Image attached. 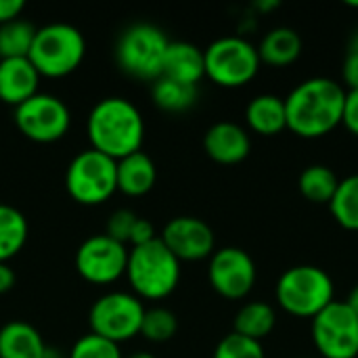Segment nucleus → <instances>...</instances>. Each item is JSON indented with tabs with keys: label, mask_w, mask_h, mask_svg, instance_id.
<instances>
[{
	"label": "nucleus",
	"mask_w": 358,
	"mask_h": 358,
	"mask_svg": "<svg viewBox=\"0 0 358 358\" xmlns=\"http://www.w3.org/2000/svg\"><path fill=\"white\" fill-rule=\"evenodd\" d=\"M346 90L331 78H308L285 96L287 130L302 138H321L342 124Z\"/></svg>",
	"instance_id": "1"
},
{
	"label": "nucleus",
	"mask_w": 358,
	"mask_h": 358,
	"mask_svg": "<svg viewBox=\"0 0 358 358\" xmlns=\"http://www.w3.org/2000/svg\"><path fill=\"white\" fill-rule=\"evenodd\" d=\"M86 132L90 149L117 162L141 151L145 120L132 101L124 96H107L90 109Z\"/></svg>",
	"instance_id": "2"
},
{
	"label": "nucleus",
	"mask_w": 358,
	"mask_h": 358,
	"mask_svg": "<svg viewBox=\"0 0 358 358\" xmlns=\"http://www.w3.org/2000/svg\"><path fill=\"white\" fill-rule=\"evenodd\" d=\"M126 279L138 300H164L180 283V260L157 237L128 252Z\"/></svg>",
	"instance_id": "3"
},
{
	"label": "nucleus",
	"mask_w": 358,
	"mask_h": 358,
	"mask_svg": "<svg viewBox=\"0 0 358 358\" xmlns=\"http://www.w3.org/2000/svg\"><path fill=\"white\" fill-rule=\"evenodd\" d=\"M275 296L287 315L313 321L336 300V287L327 271L313 264H300L287 268L279 277Z\"/></svg>",
	"instance_id": "4"
},
{
	"label": "nucleus",
	"mask_w": 358,
	"mask_h": 358,
	"mask_svg": "<svg viewBox=\"0 0 358 358\" xmlns=\"http://www.w3.org/2000/svg\"><path fill=\"white\" fill-rule=\"evenodd\" d=\"M86 57L84 34L69 23H48L36 29L27 59L42 78H65Z\"/></svg>",
	"instance_id": "5"
},
{
	"label": "nucleus",
	"mask_w": 358,
	"mask_h": 358,
	"mask_svg": "<svg viewBox=\"0 0 358 358\" xmlns=\"http://www.w3.org/2000/svg\"><path fill=\"white\" fill-rule=\"evenodd\" d=\"M168 46L170 40L157 25L132 23L115 42V61L124 73L155 82L162 76Z\"/></svg>",
	"instance_id": "6"
},
{
	"label": "nucleus",
	"mask_w": 358,
	"mask_h": 358,
	"mask_svg": "<svg viewBox=\"0 0 358 358\" xmlns=\"http://www.w3.org/2000/svg\"><path fill=\"white\" fill-rule=\"evenodd\" d=\"M206 78L222 88H241L260 71L258 46L243 36H224L214 40L206 50Z\"/></svg>",
	"instance_id": "7"
},
{
	"label": "nucleus",
	"mask_w": 358,
	"mask_h": 358,
	"mask_svg": "<svg viewBox=\"0 0 358 358\" xmlns=\"http://www.w3.org/2000/svg\"><path fill=\"white\" fill-rule=\"evenodd\" d=\"M65 189L80 206H101L117 191V162L94 151H80L67 166Z\"/></svg>",
	"instance_id": "8"
},
{
	"label": "nucleus",
	"mask_w": 358,
	"mask_h": 358,
	"mask_svg": "<svg viewBox=\"0 0 358 358\" xmlns=\"http://www.w3.org/2000/svg\"><path fill=\"white\" fill-rule=\"evenodd\" d=\"M143 300L128 292H109L94 300L88 313L90 334H96L113 344H122L141 336L145 317Z\"/></svg>",
	"instance_id": "9"
},
{
	"label": "nucleus",
	"mask_w": 358,
	"mask_h": 358,
	"mask_svg": "<svg viewBox=\"0 0 358 358\" xmlns=\"http://www.w3.org/2000/svg\"><path fill=\"white\" fill-rule=\"evenodd\" d=\"M15 126L34 143H57L69 132L71 111L59 96L38 92L15 107Z\"/></svg>",
	"instance_id": "10"
},
{
	"label": "nucleus",
	"mask_w": 358,
	"mask_h": 358,
	"mask_svg": "<svg viewBox=\"0 0 358 358\" xmlns=\"http://www.w3.org/2000/svg\"><path fill=\"white\" fill-rule=\"evenodd\" d=\"M313 344L321 358L358 357V319L346 302L334 300L310 325Z\"/></svg>",
	"instance_id": "11"
},
{
	"label": "nucleus",
	"mask_w": 358,
	"mask_h": 358,
	"mask_svg": "<svg viewBox=\"0 0 358 358\" xmlns=\"http://www.w3.org/2000/svg\"><path fill=\"white\" fill-rule=\"evenodd\" d=\"M128 248L109 235H92L80 243L76 250V271L92 285H109L126 277Z\"/></svg>",
	"instance_id": "12"
},
{
	"label": "nucleus",
	"mask_w": 358,
	"mask_h": 358,
	"mask_svg": "<svg viewBox=\"0 0 358 358\" xmlns=\"http://www.w3.org/2000/svg\"><path fill=\"white\" fill-rule=\"evenodd\" d=\"M208 279L227 300H243L256 285V262L241 248H220L210 256Z\"/></svg>",
	"instance_id": "13"
},
{
	"label": "nucleus",
	"mask_w": 358,
	"mask_h": 358,
	"mask_svg": "<svg viewBox=\"0 0 358 358\" xmlns=\"http://www.w3.org/2000/svg\"><path fill=\"white\" fill-rule=\"evenodd\" d=\"M159 239L180 262H197L210 258L216 250L214 231L195 216H176L164 229Z\"/></svg>",
	"instance_id": "14"
},
{
	"label": "nucleus",
	"mask_w": 358,
	"mask_h": 358,
	"mask_svg": "<svg viewBox=\"0 0 358 358\" xmlns=\"http://www.w3.org/2000/svg\"><path fill=\"white\" fill-rule=\"evenodd\" d=\"M203 149L216 164L233 166L250 155L252 141L243 126L235 122H216L203 134Z\"/></svg>",
	"instance_id": "15"
},
{
	"label": "nucleus",
	"mask_w": 358,
	"mask_h": 358,
	"mask_svg": "<svg viewBox=\"0 0 358 358\" xmlns=\"http://www.w3.org/2000/svg\"><path fill=\"white\" fill-rule=\"evenodd\" d=\"M40 73L27 57L0 59V101L19 107L40 90Z\"/></svg>",
	"instance_id": "16"
},
{
	"label": "nucleus",
	"mask_w": 358,
	"mask_h": 358,
	"mask_svg": "<svg viewBox=\"0 0 358 358\" xmlns=\"http://www.w3.org/2000/svg\"><path fill=\"white\" fill-rule=\"evenodd\" d=\"M162 76L180 84L197 86L201 78H206L203 50L191 42H170L164 57Z\"/></svg>",
	"instance_id": "17"
},
{
	"label": "nucleus",
	"mask_w": 358,
	"mask_h": 358,
	"mask_svg": "<svg viewBox=\"0 0 358 358\" xmlns=\"http://www.w3.org/2000/svg\"><path fill=\"white\" fill-rule=\"evenodd\" d=\"M155 162L145 151H136L117 159V191H122L124 195L143 197L155 187Z\"/></svg>",
	"instance_id": "18"
},
{
	"label": "nucleus",
	"mask_w": 358,
	"mask_h": 358,
	"mask_svg": "<svg viewBox=\"0 0 358 358\" xmlns=\"http://www.w3.org/2000/svg\"><path fill=\"white\" fill-rule=\"evenodd\" d=\"M48 346L40 331L25 321H8L0 327V358H44Z\"/></svg>",
	"instance_id": "19"
},
{
	"label": "nucleus",
	"mask_w": 358,
	"mask_h": 358,
	"mask_svg": "<svg viewBox=\"0 0 358 358\" xmlns=\"http://www.w3.org/2000/svg\"><path fill=\"white\" fill-rule=\"evenodd\" d=\"M245 122L250 130L260 136H275L287 128L285 99L277 94H258L245 109Z\"/></svg>",
	"instance_id": "20"
},
{
	"label": "nucleus",
	"mask_w": 358,
	"mask_h": 358,
	"mask_svg": "<svg viewBox=\"0 0 358 358\" xmlns=\"http://www.w3.org/2000/svg\"><path fill=\"white\" fill-rule=\"evenodd\" d=\"M260 61L271 67H287L302 55V38L294 27H273L258 46Z\"/></svg>",
	"instance_id": "21"
},
{
	"label": "nucleus",
	"mask_w": 358,
	"mask_h": 358,
	"mask_svg": "<svg viewBox=\"0 0 358 358\" xmlns=\"http://www.w3.org/2000/svg\"><path fill=\"white\" fill-rule=\"evenodd\" d=\"M233 325H235V334L262 342L273 334L277 325V313L266 302H248L237 310Z\"/></svg>",
	"instance_id": "22"
},
{
	"label": "nucleus",
	"mask_w": 358,
	"mask_h": 358,
	"mask_svg": "<svg viewBox=\"0 0 358 358\" xmlns=\"http://www.w3.org/2000/svg\"><path fill=\"white\" fill-rule=\"evenodd\" d=\"M29 233L27 218L21 210L0 203V262L13 260L25 245Z\"/></svg>",
	"instance_id": "23"
},
{
	"label": "nucleus",
	"mask_w": 358,
	"mask_h": 358,
	"mask_svg": "<svg viewBox=\"0 0 358 358\" xmlns=\"http://www.w3.org/2000/svg\"><path fill=\"white\" fill-rule=\"evenodd\" d=\"M151 99L153 103L168 113H180L195 105L197 101V86L180 84L170 78L159 76L151 86Z\"/></svg>",
	"instance_id": "24"
},
{
	"label": "nucleus",
	"mask_w": 358,
	"mask_h": 358,
	"mask_svg": "<svg viewBox=\"0 0 358 358\" xmlns=\"http://www.w3.org/2000/svg\"><path fill=\"white\" fill-rule=\"evenodd\" d=\"M338 185H340V178L336 176V172L323 164H313L308 168L302 170L300 174V180H298V187H300V193L313 201V203H331L336 191H338Z\"/></svg>",
	"instance_id": "25"
},
{
	"label": "nucleus",
	"mask_w": 358,
	"mask_h": 358,
	"mask_svg": "<svg viewBox=\"0 0 358 358\" xmlns=\"http://www.w3.org/2000/svg\"><path fill=\"white\" fill-rule=\"evenodd\" d=\"M329 210L340 227L346 231H358V174L340 180Z\"/></svg>",
	"instance_id": "26"
},
{
	"label": "nucleus",
	"mask_w": 358,
	"mask_h": 358,
	"mask_svg": "<svg viewBox=\"0 0 358 358\" xmlns=\"http://www.w3.org/2000/svg\"><path fill=\"white\" fill-rule=\"evenodd\" d=\"M36 29L25 19H15L0 25V59H21L27 57L34 44Z\"/></svg>",
	"instance_id": "27"
},
{
	"label": "nucleus",
	"mask_w": 358,
	"mask_h": 358,
	"mask_svg": "<svg viewBox=\"0 0 358 358\" xmlns=\"http://www.w3.org/2000/svg\"><path fill=\"white\" fill-rule=\"evenodd\" d=\"M178 331V319L172 310L168 308H149L145 310L143 323H141V336L147 342L153 344H164L168 340H172Z\"/></svg>",
	"instance_id": "28"
},
{
	"label": "nucleus",
	"mask_w": 358,
	"mask_h": 358,
	"mask_svg": "<svg viewBox=\"0 0 358 358\" xmlns=\"http://www.w3.org/2000/svg\"><path fill=\"white\" fill-rule=\"evenodd\" d=\"M214 358H266V352L262 342L250 340L233 331L218 342Z\"/></svg>",
	"instance_id": "29"
},
{
	"label": "nucleus",
	"mask_w": 358,
	"mask_h": 358,
	"mask_svg": "<svg viewBox=\"0 0 358 358\" xmlns=\"http://www.w3.org/2000/svg\"><path fill=\"white\" fill-rule=\"evenodd\" d=\"M67 358H124L120 344H113L96 334H86L69 350Z\"/></svg>",
	"instance_id": "30"
},
{
	"label": "nucleus",
	"mask_w": 358,
	"mask_h": 358,
	"mask_svg": "<svg viewBox=\"0 0 358 358\" xmlns=\"http://www.w3.org/2000/svg\"><path fill=\"white\" fill-rule=\"evenodd\" d=\"M136 218H138V216H136L132 210H126V208L115 210V212L109 216V220H107V231H105V235H109L111 239H115V241L128 245L130 233H132V227H134Z\"/></svg>",
	"instance_id": "31"
},
{
	"label": "nucleus",
	"mask_w": 358,
	"mask_h": 358,
	"mask_svg": "<svg viewBox=\"0 0 358 358\" xmlns=\"http://www.w3.org/2000/svg\"><path fill=\"white\" fill-rule=\"evenodd\" d=\"M342 124L346 126L348 132H352L355 136H358V88L357 90H346Z\"/></svg>",
	"instance_id": "32"
},
{
	"label": "nucleus",
	"mask_w": 358,
	"mask_h": 358,
	"mask_svg": "<svg viewBox=\"0 0 358 358\" xmlns=\"http://www.w3.org/2000/svg\"><path fill=\"white\" fill-rule=\"evenodd\" d=\"M153 239H157V235H155V227L147 220V218H136V222H134V227H132V233H130V245L132 248H138V245H145V243H149V241H153Z\"/></svg>",
	"instance_id": "33"
},
{
	"label": "nucleus",
	"mask_w": 358,
	"mask_h": 358,
	"mask_svg": "<svg viewBox=\"0 0 358 358\" xmlns=\"http://www.w3.org/2000/svg\"><path fill=\"white\" fill-rule=\"evenodd\" d=\"M342 80L348 86V90L358 88V52H346L342 65Z\"/></svg>",
	"instance_id": "34"
},
{
	"label": "nucleus",
	"mask_w": 358,
	"mask_h": 358,
	"mask_svg": "<svg viewBox=\"0 0 358 358\" xmlns=\"http://www.w3.org/2000/svg\"><path fill=\"white\" fill-rule=\"evenodd\" d=\"M23 8H25L23 0H0V25L21 19Z\"/></svg>",
	"instance_id": "35"
},
{
	"label": "nucleus",
	"mask_w": 358,
	"mask_h": 358,
	"mask_svg": "<svg viewBox=\"0 0 358 358\" xmlns=\"http://www.w3.org/2000/svg\"><path fill=\"white\" fill-rule=\"evenodd\" d=\"M15 281H17V275L8 266V262H0V296L8 294L15 287Z\"/></svg>",
	"instance_id": "36"
},
{
	"label": "nucleus",
	"mask_w": 358,
	"mask_h": 358,
	"mask_svg": "<svg viewBox=\"0 0 358 358\" xmlns=\"http://www.w3.org/2000/svg\"><path fill=\"white\" fill-rule=\"evenodd\" d=\"M346 304H348V308L357 315V319H358V285H355V289L350 292V296H348Z\"/></svg>",
	"instance_id": "37"
},
{
	"label": "nucleus",
	"mask_w": 358,
	"mask_h": 358,
	"mask_svg": "<svg viewBox=\"0 0 358 358\" xmlns=\"http://www.w3.org/2000/svg\"><path fill=\"white\" fill-rule=\"evenodd\" d=\"M348 52H358V29L352 34L350 44H348Z\"/></svg>",
	"instance_id": "38"
},
{
	"label": "nucleus",
	"mask_w": 358,
	"mask_h": 358,
	"mask_svg": "<svg viewBox=\"0 0 358 358\" xmlns=\"http://www.w3.org/2000/svg\"><path fill=\"white\" fill-rule=\"evenodd\" d=\"M275 6H279V2H258L256 4V8H260V10H266V8H275Z\"/></svg>",
	"instance_id": "39"
},
{
	"label": "nucleus",
	"mask_w": 358,
	"mask_h": 358,
	"mask_svg": "<svg viewBox=\"0 0 358 358\" xmlns=\"http://www.w3.org/2000/svg\"><path fill=\"white\" fill-rule=\"evenodd\" d=\"M124 358H155L151 352H134V355H130V357H124Z\"/></svg>",
	"instance_id": "40"
},
{
	"label": "nucleus",
	"mask_w": 358,
	"mask_h": 358,
	"mask_svg": "<svg viewBox=\"0 0 358 358\" xmlns=\"http://www.w3.org/2000/svg\"><path fill=\"white\" fill-rule=\"evenodd\" d=\"M348 6H352V8H358V2H348Z\"/></svg>",
	"instance_id": "41"
}]
</instances>
